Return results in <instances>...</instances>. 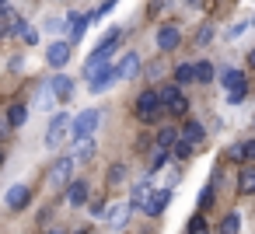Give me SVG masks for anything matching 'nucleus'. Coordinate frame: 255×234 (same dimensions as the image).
<instances>
[{
	"instance_id": "1",
	"label": "nucleus",
	"mask_w": 255,
	"mask_h": 234,
	"mask_svg": "<svg viewBox=\"0 0 255 234\" xmlns=\"http://www.w3.org/2000/svg\"><path fill=\"white\" fill-rule=\"evenodd\" d=\"M119 35H123V32H119V28H112V32L98 42V49H95V53L88 56V63H84V74H88V77H98V74L105 70V63H109V60H112V53H116Z\"/></svg>"
},
{
	"instance_id": "2",
	"label": "nucleus",
	"mask_w": 255,
	"mask_h": 234,
	"mask_svg": "<svg viewBox=\"0 0 255 234\" xmlns=\"http://www.w3.org/2000/svg\"><path fill=\"white\" fill-rule=\"evenodd\" d=\"M67 140H74V119H70L67 112H56V119H53L49 129H46V147H60V143H67Z\"/></svg>"
},
{
	"instance_id": "3",
	"label": "nucleus",
	"mask_w": 255,
	"mask_h": 234,
	"mask_svg": "<svg viewBox=\"0 0 255 234\" xmlns=\"http://www.w3.org/2000/svg\"><path fill=\"white\" fill-rule=\"evenodd\" d=\"M161 109H164L161 91H140V98H136V116H140V122H154V119L161 116Z\"/></svg>"
},
{
	"instance_id": "4",
	"label": "nucleus",
	"mask_w": 255,
	"mask_h": 234,
	"mask_svg": "<svg viewBox=\"0 0 255 234\" xmlns=\"http://www.w3.org/2000/svg\"><path fill=\"white\" fill-rule=\"evenodd\" d=\"M98 109H84L77 119H74V140H91L95 129H98Z\"/></svg>"
},
{
	"instance_id": "5",
	"label": "nucleus",
	"mask_w": 255,
	"mask_h": 234,
	"mask_svg": "<svg viewBox=\"0 0 255 234\" xmlns=\"http://www.w3.org/2000/svg\"><path fill=\"white\" fill-rule=\"evenodd\" d=\"M161 102H164V109L175 112V116H185V112H189V102H185V95L178 91V84L161 88Z\"/></svg>"
},
{
	"instance_id": "6",
	"label": "nucleus",
	"mask_w": 255,
	"mask_h": 234,
	"mask_svg": "<svg viewBox=\"0 0 255 234\" xmlns=\"http://www.w3.org/2000/svg\"><path fill=\"white\" fill-rule=\"evenodd\" d=\"M224 88L231 91V95H227V102H231V105H238V102L245 98V74H241V70H234V67H231V70H224Z\"/></svg>"
},
{
	"instance_id": "7",
	"label": "nucleus",
	"mask_w": 255,
	"mask_h": 234,
	"mask_svg": "<svg viewBox=\"0 0 255 234\" xmlns=\"http://www.w3.org/2000/svg\"><path fill=\"white\" fill-rule=\"evenodd\" d=\"M74 168H77V161H74L70 154H67V157H60V161L53 164V171H49V182H53V185H67Z\"/></svg>"
},
{
	"instance_id": "8",
	"label": "nucleus",
	"mask_w": 255,
	"mask_h": 234,
	"mask_svg": "<svg viewBox=\"0 0 255 234\" xmlns=\"http://www.w3.org/2000/svg\"><path fill=\"white\" fill-rule=\"evenodd\" d=\"M129 210H133V203H112V206H109V213H105V224H109L112 231H119V227L126 224Z\"/></svg>"
},
{
	"instance_id": "9",
	"label": "nucleus",
	"mask_w": 255,
	"mask_h": 234,
	"mask_svg": "<svg viewBox=\"0 0 255 234\" xmlns=\"http://www.w3.org/2000/svg\"><path fill=\"white\" fill-rule=\"evenodd\" d=\"M112 84H119V74H116V67H105L98 77H91V91H95V95H105Z\"/></svg>"
},
{
	"instance_id": "10",
	"label": "nucleus",
	"mask_w": 255,
	"mask_h": 234,
	"mask_svg": "<svg viewBox=\"0 0 255 234\" xmlns=\"http://www.w3.org/2000/svg\"><path fill=\"white\" fill-rule=\"evenodd\" d=\"M95 14H77V11H70L67 14V21H70V39L74 42H81L84 39V32H88V21H91Z\"/></svg>"
},
{
	"instance_id": "11",
	"label": "nucleus",
	"mask_w": 255,
	"mask_h": 234,
	"mask_svg": "<svg viewBox=\"0 0 255 234\" xmlns=\"http://www.w3.org/2000/svg\"><path fill=\"white\" fill-rule=\"evenodd\" d=\"M178 39H182V35H178L175 25H161V32H157V49H161V53H171V49L178 46Z\"/></svg>"
},
{
	"instance_id": "12",
	"label": "nucleus",
	"mask_w": 255,
	"mask_h": 234,
	"mask_svg": "<svg viewBox=\"0 0 255 234\" xmlns=\"http://www.w3.org/2000/svg\"><path fill=\"white\" fill-rule=\"evenodd\" d=\"M168 199H171V192H168V189H154V192H150V199H147V206H143V213H147V217H157V213L168 206Z\"/></svg>"
},
{
	"instance_id": "13",
	"label": "nucleus",
	"mask_w": 255,
	"mask_h": 234,
	"mask_svg": "<svg viewBox=\"0 0 255 234\" xmlns=\"http://www.w3.org/2000/svg\"><path fill=\"white\" fill-rule=\"evenodd\" d=\"M46 60H49V67H63L70 60V42H53L46 49Z\"/></svg>"
},
{
	"instance_id": "14",
	"label": "nucleus",
	"mask_w": 255,
	"mask_h": 234,
	"mask_svg": "<svg viewBox=\"0 0 255 234\" xmlns=\"http://www.w3.org/2000/svg\"><path fill=\"white\" fill-rule=\"evenodd\" d=\"M136 70H140V56H136V53H126V56H123V60L116 63V74H119V81L133 77Z\"/></svg>"
},
{
	"instance_id": "15",
	"label": "nucleus",
	"mask_w": 255,
	"mask_h": 234,
	"mask_svg": "<svg viewBox=\"0 0 255 234\" xmlns=\"http://www.w3.org/2000/svg\"><path fill=\"white\" fill-rule=\"evenodd\" d=\"M150 192H154V189H150V178L143 175V178H140V182L133 185V196H129V203L143 210V206H147V199H150Z\"/></svg>"
},
{
	"instance_id": "16",
	"label": "nucleus",
	"mask_w": 255,
	"mask_h": 234,
	"mask_svg": "<svg viewBox=\"0 0 255 234\" xmlns=\"http://www.w3.org/2000/svg\"><path fill=\"white\" fill-rule=\"evenodd\" d=\"M35 109H42V112H53V109H56V91H53L49 84H42V88L35 91Z\"/></svg>"
},
{
	"instance_id": "17",
	"label": "nucleus",
	"mask_w": 255,
	"mask_h": 234,
	"mask_svg": "<svg viewBox=\"0 0 255 234\" xmlns=\"http://www.w3.org/2000/svg\"><path fill=\"white\" fill-rule=\"evenodd\" d=\"M7 206L11 210H25L28 206V185H11L7 189Z\"/></svg>"
},
{
	"instance_id": "18",
	"label": "nucleus",
	"mask_w": 255,
	"mask_h": 234,
	"mask_svg": "<svg viewBox=\"0 0 255 234\" xmlns=\"http://www.w3.org/2000/svg\"><path fill=\"white\" fill-rule=\"evenodd\" d=\"M49 88L56 91V98H70V95H74V81H70L67 74H56V77L49 81Z\"/></svg>"
},
{
	"instance_id": "19",
	"label": "nucleus",
	"mask_w": 255,
	"mask_h": 234,
	"mask_svg": "<svg viewBox=\"0 0 255 234\" xmlns=\"http://www.w3.org/2000/svg\"><path fill=\"white\" fill-rule=\"evenodd\" d=\"M238 192H241V196H252V192H255V164H248V168L238 175Z\"/></svg>"
},
{
	"instance_id": "20",
	"label": "nucleus",
	"mask_w": 255,
	"mask_h": 234,
	"mask_svg": "<svg viewBox=\"0 0 255 234\" xmlns=\"http://www.w3.org/2000/svg\"><path fill=\"white\" fill-rule=\"evenodd\" d=\"M0 21H4V35H18L21 21H18V14H14V7H11V4H7L4 11H0Z\"/></svg>"
},
{
	"instance_id": "21",
	"label": "nucleus",
	"mask_w": 255,
	"mask_h": 234,
	"mask_svg": "<svg viewBox=\"0 0 255 234\" xmlns=\"http://www.w3.org/2000/svg\"><path fill=\"white\" fill-rule=\"evenodd\" d=\"M84 199H88V185H84V182H70L67 203H70V206H84Z\"/></svg>"
},
{
	"instance_id": "22",
	"label": "nucleus",
	"mask_w": 255,
	"mask_h": 234,
	"mask_svg": "<svg viewBox=\"0 0 255 234\" xmlns=\"http://www.w3.org/2000/svg\"><path fill=\"white\" fill-rule=\"evenodd\" d=\"M175 84L182 88V84H196V63H182L178 70H175Z\"/></svg>"
},
{
	"instance_id": "23",
	"label": "nucleus",
	"mask_w": 255,
	"mask_h": 234,
	"mask_svg": "<svg viewBox=\"0 0 255 234\" xmlns=\"http://www.w3.org/2000/svg\"><path fill=\"white\" fill-rule=\"evenodd\" d=\"M178 140H182V133H178V129H171V126L157 133V147H164V150H175V143H178Z\"/></svg>"
},
{
	"instance_id": "24",
	"label": "nucleus",
	"mask_w": 255,
	"mask_h": 234,
	"mask_svg": "<svg viewBox=\"0 0 255 234\" xmlns=\"http://www.w3.org/2000/svg\"><path fill=\"white\" fill-rule=\"evenodd\" d=\"M91 154H95V143H91V140H77V143H74V150H70V157H74L77 164H81V161H88Z\"/></svg>"
},
{
	"instance_id": "25",
	"label": "nucleus",
	"mask_w": 255,
	"mask_h": 234,
	"mask_svg": "<svg viewBox=\"0 0 255 234\" xmlns=\"http://www.w3.org/2000/svg\"><path fill=\"white\" fill-rule=\"evenodd\" d=\"M25 119H28V109H25V105H11V109H7V122H11V129L25 126Z\"/></svg>"
},
{
	"instance_id": "26",
	"label": "nucleus",
	"mask_w": 255,
	"mask_h": 234,
	"mask_svg": "<svg viewBox=\"0 0 255 234\" xmlns=\"http://www.w3.org/2000/svg\"><path fill=\"white\" fill-rule=\"evenodd\" d=\"M182 140H189L192 147H199V143H203V126H199V122H185V129H182Z\"/></svg>"
},
{
	"instance_id": "27",
	"label": "nucleus",
	"mask_w": 255,
	"mask_h": 234,
	"mask_svg": "<svg viewBox=\"0 0 255 234\" xmlns=\"http://www.w3.org/2000/svg\"><path fill=\"white\" fill-rule=\"evenodd\" d=\"M67 25H70V21H67V18H56V14H49V18H46V25H42V28H46V32H49V35H63V32H67Z\"/></svg>"
},
{
	"instance_id": "28",
	"label": "nucleus",
	"mask_w": 255,
	"mask_h": 234,
	"mask_svg": "<svg viewBox=\"0 0 255 234\" xmlns=\"http://www.w3.org/2000/svg\"><path fill=\"white\" fill-rule=\"evenodd\" d=\"M210 81H213V63L199 60L196 63V84H210Z\"/></svg>"
},
{
	"instance_id": "29",
	"label": "nucleus",
	"mask_w": 255,
	"mask_h": 234,
	"mask_svg": "<svg viewBox=\"0 0 255 234\" xmlns=\"http://www.w3.org/2000/svg\"><path fill=\"white\" fill-rule=\"evenodd\" d=\"M238 231H241V217L238 213H227L220 220V234H238Z\"/></svg>"
},
{
	"instance_id": "30",
	"label": "nucleus",
	"mask_w": 255,
	"mask_h": 234,
	"mask_svg": "<svg viewBox=\"0 0 255 234\" xmlns=\"http://www.w3.org/2000/svg\"><path fill=\"white\" fill-rule=\"evenodd\" d=\"M164 161H168V150H164V147H157V150L150 154V164H147V171H157Z\"/></svg>"
},
{
	"instance_id": "31",
	"label": "nucleus",
	"mask_w": 255,
	"mask_h": 234,
	"mask_svg": "<svg viewBox=\"0 0 255 234\" xmlns=\"http://www.w3.org/2000/svg\"><path fill=\"white\" fill-rule=\"evenodd\" d=\"M18 35H21V42H28V46H35V42H39V32H35V28H28L25 21H21V28H18Z\"/></svg>"
},
{
	"instance_id": "32",
	"label": "nucleus",
	"mask_w": 255,
	"mask_h": 234,
	"mask_svg": "<svg viewBox=\"0 0 255 234\" xmlns=\"http://www.w3.org/2000/svg\"><path fill=\"white\" fill-rule=\"evenodd\" d=\"M189 154H192V143H189V140H178V143H175V157H178V161H185Z\"/></svg>"
},
{
	"instance_id": "33",
	"label": "nucleus",
	"mask_w": 255,
	"mask_h": 234,
	"mask_svg": "<svg viewBox=\"0 0 255 234\" xmlns=\"http://www.w3.org/2000/svg\"><path fill=\"white\" fill-rule=\"evenodd\" d=\"M189 234H206V220H203V217H192V224H189Z\"/></svg>"
},
{
	"instance_id": "34",
	"label": "nucleus",
	"mask_w": 255,
	"mask_h": 234,
	"mask_svg": "<svg viewBox=\"0 0 255 234\" xmlns=\"http://www.w3.org/2000/svg\"><path fill=\"white\" fill-rule=\"evenodd\" d=\"M123 178H126V168H123V164H116V168L109 171V182L116 185V182H123Z\"/></svg>"
},
{
	"instance_id": "35",
	"label": "nucleus",
	"mask_w": 255,
	"mask_h": 234,
	"mask_svg": "<svg viewBox=\"0 0 255 234\" xmlns=\"http://www.w3.org/2000/svg\"><path fill=\"white\" fill-rule=\"evenodd\" d=\"M227 161H245V147H231L227 150Z\"/></svg>"
},
{
	"instance_id": "36",
	"label": "nucleus",
	"mask_w": 255,
	"mask_h": 234,
	"mask_svg": "<svg viewBox=\"0 0 255 234\" xmlns=\"http://www.w3.org/2000/svg\"><path fill=\"white\" fill-rule=\"evenodd\" d=\"M199 206L206 210V206H213V189H203V199H199Z\"/></svg>"
},
{
	"instance_id": "37",
	"label": "nucleus",
	"mask_w": 255,
	"mask_h": 234,
	"mask_svg": "<svg viewBox=\"0 0 255 234\" xmlns=\"http://www.w3.org/2000/svg\"><path fill=\"white\" fill-rule=\"evenodd\" d=\"M245 147V161H255V140H248V143H241Z\"/></svg>"
},
{
	"instance_id": "38",
	"label": "nucleus",
	"mask_w": 255,
	"mask_h": 234,
	"mask_svg": "<svg viewBox=\"0 0 255 234\" xmlns=\"http://www.w3.org/2000/svg\"><path fill=\"white\" fill-rule=\"evenodd\" d=\"M248 67H252V70H255V49H252V53H248Z\"/></svg>"
},
{
	"instance_id": "39",
	"label": "nucleus",
	"mask_w": 255,
	"mask_h": 234,
	"mask_svg": "<svg viewBox=\"0 0 255 234\" xmlns=\"http://www.w3.org/2000/svg\"><path fill=\"white\" fill-rule=\"evenodd\" d=\"M46 234H63V231H60V227H53V231H46Z\"/></svg>"
},
{
	"instance_id": "40",
	"label": "nucleus",
	"mask_w": 255,
	"mask_h": 234,
	"mask_svg": "<svg viewBox=\"0 0 255 234\" xmlns=\"http://www.w3.org/2000/svg\"><path fill=\"white\" fill-rule=\"evenodd\" d=\"M81 234H91V231H81Z\"/></svg>"
}]
</instances>
